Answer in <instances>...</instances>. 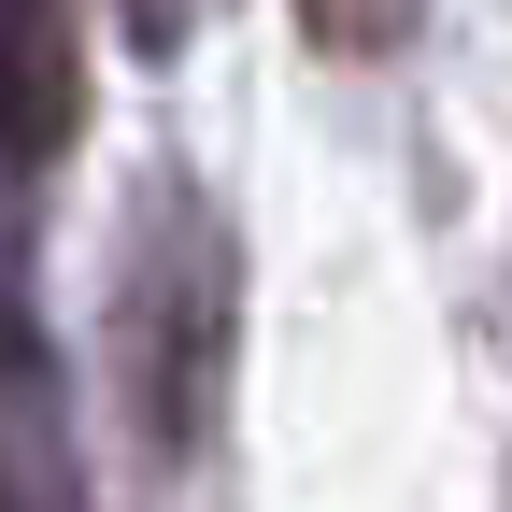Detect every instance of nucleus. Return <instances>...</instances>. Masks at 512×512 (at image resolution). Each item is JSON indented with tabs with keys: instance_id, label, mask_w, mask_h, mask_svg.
Returning a JSON list of instances; mask_svg holds the SVG:
<instances>
[{
	"instance_id": "1",
	"label": "nucleus",
	"mask_w": 512,
	"mask_h": 512,
	"mask_svg": "<svg viewBox=\"0 0 512 512\" xmlns=\"http://www.w3.org/2000/svg\"><path fill=\"white\" fill-rule=\"evenodd\" d=\"M214 356H228V256H214V271L185 285V313H171V271H157V242H143V271H128V427H143L157 470L200 441Z\"/></svg>"
},
{
	"instance_id": "2",
	"label": "nucleus",
	"mask_w": 512,
	"mask_h": 512,
	"mask_svg": "<svg viewBox=\"0 0 512 512\" xmlns=\"http://www.w3.org/2000/svg\"><path fill=\"white\" fill-rule=\"evenodd\" d=\"M0 143H15L29 171L72 143V43H57L43 0H0Z\"/></svg>"
},
{
	"instance_id": "3",
	"label": "nucleus",
	"mask_w": 512,
	"mask_h": 512,
	"mask_svg": "<svg viewBox=\"0 0 512 512\" xmlns=\"http://www.w3.org/2000/svg\"><path fill=\"white\" fill-rule=\"evenodd\" d=\"M427 0H299V43L313 57H399Z\"/></svg>"
},
{
	"instance_id": "4",
	"label": "nucleus",
	"mask_w": 512,
	"mask_h": 512,
	"mask_svg": "<svg viewBox=\"0 0 512 512\" xmlns=\"http://www.w3.org/2000/svg\"><path fill=\"white\" fill-rule=\"evenodd\" d=\"M114 15H128V43H143V57H171L185 29H200V0H114Z\"/></svg>"
}]
</instances>
